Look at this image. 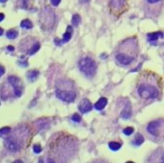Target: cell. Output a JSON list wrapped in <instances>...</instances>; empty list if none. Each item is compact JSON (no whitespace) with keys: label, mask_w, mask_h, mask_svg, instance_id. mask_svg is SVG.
I'll list each match as a JSON object with an SVG mask.
<instances>
[{"label":"cell","mask_w":164,"mask_h":163,"mask_svg":"<svg viewBox=\"0 0 164 163\" xmlns=\"http://www.w3.org/2000/svg\"><path fill=\"white\" fill-rule=\"evenodd\" d=\"M72 23H73V25L74 26H78L80 23H81V16L75 14V15L72 17Z\"/></svg>","instance_id":"20"},{"label":"cell","mask_w":164,"mask_h":163,"mask_svg":"<svg viewBox=\"0 0 164 163\" xmlns=\"http://www.w3.org/2000/svg\"><path fill=\"white\" fill-rule=\"evenodd\" d=\"M33 150H34V152L35 153H40V152H42V146L40 144H35L34 148H33Z\"/></svg>","instance_id":"24"},{"label":"cell","mask_w":164,"mask_h":163,"mask_svg":"<svg viewBox=\"0 0 164 163\" xmlns=\"http://www.w3.org/2000/svg\"><path fill=\"white\" fill-rule=\"evenodd\" d=\"M159 37H163V34L162 32H156V33H151L147 35V38H149V42L152 44V45H156V41Z\"/></svg>","instance_id":"10"},{"label":"cell","mask_w":164,"mask_h":163,"mask_svg":"<svg viewBox=\"0 0 164 163\" xmlns=\"http://www.w3.org/2000/svg\"><path fill=\"white\" fill-rule=\"evenodd\" d=\"M56 97L64 102H73L77 98V95L73 90H65V89H60L57 88L55 90Z\"/></svg>","instance_id":"4"},{"label":"cell","mask_w":164,"mask_h":163,"mask_svg":"<svg viewBox=\"0 0 164 163\" xmlns=\"http://www.w3.org/2000/svg\"><path fill=\"white\" fill-rule=\"evenodd\" d=\"M108 146L110 150H113V151H118L119 148H122V143L119 142H110L108 144Z\"/></svg>","instance_id":"16"},{"label":"cell","mask_w":164,"mask_h":163,"mask_svg":"<svg viewBox=\"0 0 164 163\" xmlns=\"http://www.w3.org/2000/svg\"><path fill=\"white\" fill-rule=\"evenodd\" d=\"M144 142V137L142 134H137L136 136H135V141H134V145H137L139 146L141 144H143Z\"/></svg>","instance_id":"18"},{"label":"cell","mask_w":164,"mask_h":163,"mask_svg":"<svg viewBox=\"0 0 164 163\" xmlns=\"http://www.w3.org/2000/svg\"><path fill=\"white\" fill-rule=\"evenodd\" d=\"M20 27L21 28H25V29H31L33 27V24L29 19H24V21L20 23Z\"/></svg>","instance_id":"15"},{"label":"cell","mask_w":164,"mask_h":163,"mask_svg":"<svg viewBox=\"0 0 164 163\" xmlns=\"http://www.w3.org/2000/svg\"><path fill=\"white\" fill-rule=\"evenodd\" d=\"M116 59H117V61L120 63V64H123V65H128L130 64L134 60V56L129 55L127 53H123V52H120V53H118L117 55H116Z\"/></svg>","instance_id":"7"},{"label":"cell","mask_w":164,"mask_h":163,"mask_svg":"<svg viewBox=\"0 0 164 163\" xmlns=\"http://www.w3.org/2000/svg\"><path fill=\"white\" fill-rule=\"evenodd\" d=\"M130 116H132V106H130V104L128 102L126 105V107L124 108L122 114H120V117L123 118V119H129Z\"/></svg>","instance_id":"11"},{"label":"cell","mask_w":164,"mask_h":163,"mask_svg":"<svg viewBox=\"0 0 164 163\" xmlns=\"http://www.w3.org/2000/svg\"><path fill=\"white\" fill-rule=\"evenodd\" d=\"M126 163H134V162H132V161H129V162H126Z\"/></svg>","instance_id":"31"},{"label":"cell","mask_w":164,"mask_h":163,"mask_svg":"<svg viewBox=\"0 0 164 163\" xmlns=\"http://www.w3.org/2000/svg\"><path fill=\"white\" fill-rule=\"evenodd\" d=\"M41 23L44 28H52L54 26V23H55L54 11L48 9V8H45L41 15Z\"/></svg>","instance_id":"2"},{"label":"cell","mask_w":164,"mask_h":163,"mask_svg":"<svg viewBox=\"0 0 164 163\" xmlns=\"http://www.w3.org/2000/svg\"><path fill=\"white\" fill-rule=\"evenodd\" d=\"M4 73H5V68H4V66H1V65H0V76H2Z\"/></svg>","instance_id":"26"},{"label":"cell","mask_w":164,"mask_h":163,"mask_svg":"<svg viewBox=\"0 0 164 163\" xmlns=\"http://www.w3.org/2000/svg\"><path fill=\"white\" fill-rule=\"evenodd\" d=\"M51 2L53 4V6H57L60 2H61V1H60V0H52Z\"/></svg>","instance_id":"25"},{"label":"cell","mask_w":164,"mask_h":163,"mask_svg":"<svg viewBox=\"0 0 164 163\" xmlns=\"http://www.w3.org/2000/svg\"><path fill=\"white\" fill-rule=\"evenodd\" d=\"M2 33H4V31H2V28H1V27H0V36L2 35Z\"/></svg>","instance_id":"30"},{"label":"cell","mask_w":164,"mask_h":163,"mask_svg":"<svg viewBox=\"0 0 164 163\" xmlns=\"http://www.w3.org/2000/svg\"><path fill=\"white\" fill-rule=\"evenodd\" d=\"M4 143H5L6 148H7L9 152L15 153V152H17V151L19 150V145H18V143L16 142L14 138H10V137L5 138Z\"/></svg>","instance_id":"8"},{"label":"cell","mask_w":164,"mask_h":163,"mask_svg":"<svg viewBox=\"0 0 164 163\" xmlns=\"http://www.w3.org/2000/svg\"><path fill=\"white\" fill-rule=\"evenodd\" d=\"M161 126H162V120L152 122L147 125V131H149V134H152L154 136H159L160 131H161Z\"/></svg>","instance_id":"6"},{"label":"cell","mask_w":164,"mask_h":163,"mask_svg":"<svg viewBox=\"0 0 164 163\" xmlns=\"http://www.w3.org/2000/svg\"><path fill=\"white\" fill-rule=\"evenodd\" d=\"M5 19V15L4 14H0V21H2Z\"/></svg>","instance_id":"27"},{"label":"cell","mask_w":164,"mask_h":163,"mask_svg":"<svg viewBox=\"0 0 164 163\" xmlns=\"http://www.w3.org/2000/svg\"><path fill=\"white\" fill-rule=\"evenodd\" d=\"M79 110L81 112H83V114L91 112L92 110V104L90 102L89 99H82L80 105H79Z\"/></svg>","instance_id":"9"},{"label":"cell","mask_w":164,"mask_h":163,"mask_svg":"<svg viewBox=\"0 0 164 163\" xmlns=\"http://www.w3.org/2000/svg\"><path fill=\"white\" fill-rule=\"evenodd\" d=\"M8 82L12 86L16 97H20L21 93H23V82H21L20 79L15 76H10L8 78Z\"/></svg>","instance_id":"5"},{"label":"cell","mask_w":164,"mask_h":163,"mask_svg":"<svg viewBox=\"0 0 164 163\" xmlns=\"http://www.w3.org/2000/svg\"><path fill=\"white\" fill-rule=\"evenodd\" d=\"M72 120H73V122H77V123L81 122V116H80L79 114H74V115L72 116Z\"/></svg>","instance_id":"23"},{"label":"cell","mask_w":164,"mask_h":163,"mask_svg":"<svg viewBox=\"0 0 164 163\" xmlns=\"http://www.w3.org/2000/svg\"><path fill=\"white\" fill-rule=\"evenodd\" d=\"M8 51H14V46H8Z\"/></svg>","instance_id":"28"},{"label":"cell","mask_w":164,"mask_h":163,"mask_svg":"<svg viewBox=\"0 0 164 163\" xmlns=\"http://www.w3.org/2000/svg\"><path fill=\"white\" fill-rule=\"evenodd\" d=\"M80 71L88 78H92L97 72V64L90 57H83L79 62Z\"/></svg>","instance_id":"1"},{"label":"cell","mask_w":164,"mask_h":163,"mask_svg":"<svg viewBox=\"0 0 164 163\" xmlns=\"http://www.w3.org/2000/svg\"><path fill=\"white\" fill-rule=\"evenodd\" d=\"M138 93L143 98H156L159 96V90L151 84H141L138 87Z\"/></svg>","instance_id":"3"},{"label":"cell","mask_w":164,"mask_h":163,"mask_svg":"<svg viewBox=\"0 0 164 163\" xmlns=\"http://www.w3.org/2000/svg\"><path fill=\"white\" fill-rule=\"evenodd\" d=\"M40 47H41V44H40L38 42H37V43H35V44H34V45L31 47V50L27 52V53H28V55H33V54H35L36 52L40 50Z\"/></svg>","instance_id":"17"},{"label":"cell","mask_w":164,"mask_h":163,"mask_svg":"<svg viewBox=\"0 0 164 163\" xmlns=\"http://www.w3.org/2000/svg\"><path fill=\"white\" fill-rule=\"evenodd\" d=\"M12 163H24L23 161H20V160H16V161H14Z\"/></svg>","instance_id":"29"},{"label":"cell","mask_w":164,"mask_h":163,"mask_svg":"<svg viewBox=\"0 0 164 163\" xmlns=\"http://www.w3.org/2000/svg\"><path fill=\"white\" fill-rule=\"evenodd\" d=\"M11 128L10 127H4L0 129V135H5V134H8V133H10Z\"/></svg>","instance_id":"22"},{"label":"cell","mask_w":164,"mask_h":163,"mask_svg":"<svg viewBox=\"0 0 164 163\" xmlns=\"http://www.w3.org/2000/svg\"><path fill=\"white\" fill-rule=\"evenodd\" d=\"M38 74H40V72L37 71V70H31L27 73V79H28V81L29 82H33L35 81L36 79L38 78Z\"/></svg>","instance_id":"13"},{"label":"cell","mask_w":164,"mask_h":163,"mask_svg":"<svg viewBox=\"0 0 164 163\" xmlns=\"http://www.w3.org/2000/svg\"><path fill=\"white\" fill-rule=\"evenodd\" d=\"M108 100L106 98H100L97 102H96V105H94V108L97 109V110H102L103 108L106 107V105H107Z\"/></svg>","instance_id":"12"},{"label":"cell","mask_w":164,"mask_h":163,"mask_svg":"<svg viewBox=\"0 0 164 163\" xmlns=\"http://www.w3.org/2000/svg\"><path fill=\"white\" fill-rule=\"evenodd\" d=\"M72 37V27L71 26H69L67 27V32H65V34L63 35V40H62V43H67V42H69L70 40H71Z\"/></svg>","instance_id":"14"},{"label":"cell","mask_w":164,"mask_h":163,"mask_svg":"<svg viewBox=\"0 0 164 163\" xmlns=\"http://www.w3.org/2000/svg\"><path fill=\"white\" fill-rule=\"evenodd\" d=\"M18 35V33L15 31V29H10V31L7 32V37L9 38V40H15L16 37Z\"/></svg>","instance_id":"19"},{"label":"cell","mask_w":164,"mask_h":163,"mask_svg":"<svg viewBox=\"0 0 164 163\" xmlns=\"http://www.w3.org/2000/svg\"><path fill=\"white\" fill-rule=\"evenodd\" d=\"M133 133H134L133 127H126L124 129V134H125V135H132Z\"/></svg>","instance_id":"21"}]
</instances>
